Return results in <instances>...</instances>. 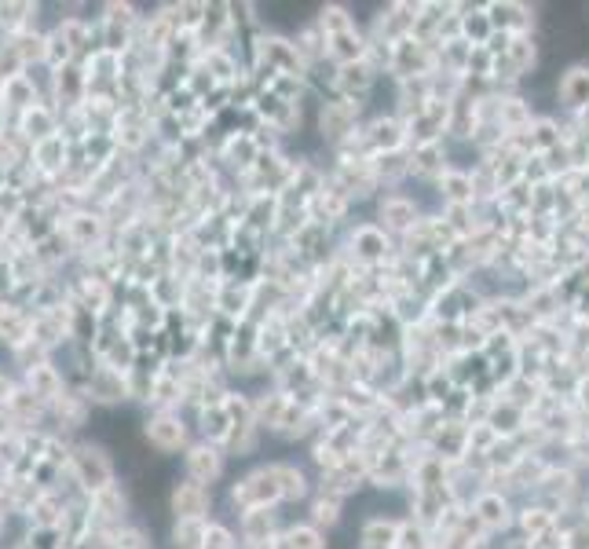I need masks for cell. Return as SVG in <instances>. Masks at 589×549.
I'll return each instance as SVG.
<instances>
[{
  "label": "cell",
  "mask_w": 589,
  "mask_h": 549,
  "mask_svg": "<svg viewBox=\"0 0 589 549\" xmlns=\"http://www.w3.org/2000/svg\"><path fill=\"white\" fill-rule=\"evenodd\" d=\"M274 477H279V487H282V498H300L304 494V477L290 465H274Z\"/></svg>",
  "instance_id": "5"
},
{
  "label": "cell",
  "mask_w": 589,
  "mask_h": 549,
  "mask_svg": "<svg viewBox=\"0 0 589 549\" xmlns=\"http://www.w3.org/2000/svg\"><path fill=\"white\" fill-rule=\"evenodd\" d=\"M172 502H176V513H180L183 520H198L202 509H206V487H202V484H187V487L176 491Z\"/></svg>",
  "instance_id": "3"
},
{
  "label": "cell",
  "mask_w": 589,
  "mask_h": 549,
  "mask_svg": "<svg viewBox=\"0 0 589 549\" xmlns=\"http://www.w3.org/2000/svg\"><path fill=\"white\" fill-rule=\"evenodd\" d=\"M77 469H81V477L88 480V484H103V480H110V461H103L99 458V451H88V447H81V451H77Z\"/></svg>",
  "instance_id": "4"
},
{
  "label": "cell",
  "mask_w": 589,
  "mask_h": 549,
  "mask_svg": "<svg viewBox=\"0 0 589 549\" xmlns=\"http://www.w3.org/2000/svg\"><path fill=\"white\" fill-rule=\"evenodd\" d=\"M290 549H323V538L316 528H293L290 531Z\"/></svg>",
  "instance_id": "6"
},
{
  "label": "cell",
  "mask_w": 589,
  "mask_h": 549,
  "mask_svg": "<svg viewBox=\"0 0 589 549\" xmlns=\"http://www.w3.org/2000/svg\"><path fill=\"white\" fill-rule=\"evenodd\" d=\"M187 469H190V477H194V484H213L216 477H220V469H223V461H220V454L213 451V447H194L190 454H187Z\"/></svg>",
  "instance_id": "2"
},
{
  "label": "cell",
  "mask_w": 589,
  "mask_h": 549,
  "mask_svg": "<svg viewBox=\"0 0 589 549\" xmlns=\"http://www.w3.org/2000/svg\"><path fill=\"white\" fill-rule=\"evenodd\" d=\"M147 436L154 440V447H162V451H176L180 443H183V421L180 418H172V414H162V418H154L150 425H147Z\"/></svg>",
  "instance_id": "1"
}]
</instances>
